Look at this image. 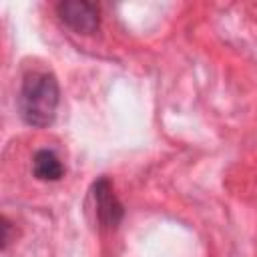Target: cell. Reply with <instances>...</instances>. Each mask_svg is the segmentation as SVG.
<instances>
[{"label":"cell","mask_w":257,"mask_h":257,"mask_svg":"<svg viewBox=\"0 0 257 257\" xmlns=\"http://www.w3.org/2000/svg\"><path fill=\"white\" fill-rule=\"evenodd\" d=\"M32 171L40 181H58L64 175V169L52 151H38L32 161Z\"/></svg>","instance_id":"cell-4"},{"label":"cell","mask_w":257,"mask_h":257,"mask_svg":"<svg viewBox=\"0 0 257 257\" xmlns=\"http://www.w3.org/2000/svg\"><path fill=\"white\" fill-rule=\"evenodd\" d=\"M94 201H96V211H98L100 223L106 227H114L122 217V207L116 201L112 185L108 183V179L102 177L94 185Z\"/></svg>","instance_id":"cell-3"},{"label":"cell","mask_w":257,"mask_h":257,"mask_svg":"<svg viewBox=\"0 0 257 257\" xmlns=\"http://www.w3.org/2000/svg\"><path fill=\"white\" fill-rule=\"evenodd\" d=\"M58 82L48 70H32L24 76L18 96L22 120L30 126L44 128L52 124L58 108Z\"/></svg>","instance_id":"cell-1"},{"label":"cell","mask_w":257,"mask_h":257,"mask_svg":"<svg viewBox=\"0 0 257 257\" xmlns=\"http://www.w3.org/2000/svg\"><path fill=\"white\" fill-rule=\"evenodd\" d=\"M64 24L80 34H92L98 28V8L84 0H64L56 6Z\"/></svg>","instance_id":"cell-2"}]
</instances>
